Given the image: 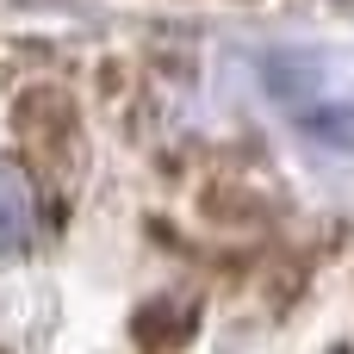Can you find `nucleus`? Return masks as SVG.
Masks as SVG:
<instances>
[{"label":"nucleus","mask_w":354,"mask_h":354,"mask_svg":"<svg viewBox=\"0 0 354 354\" xmlns=\"http://www.w3.org/2000/svg\"><path fill=\"white\" fill-rule=\"evenodd\" d=\"M193 212H199L212 230H268V224H274V199H268L255 180L224 174V168H212V174L193 180Z\"/></svg>","instance_id":"nucleus-3"},{"label":"nucleus","mask_w":354,"mask_h":354,"mask_svg":"<svg viewBox=\"0 0 354 354\" xmlns=\"http://www.w3.org/2000/svg\"><path fill=\"white\" fill-rule=\"evenodd\" d=\"M137 342L149 354L174 348V342H180V305H174V299H149V305L137 311Z\"/></svg>","instance_id":"nucleus-4"},{"label":"nucleus","mask_w":354,"mask_h":354,"mask_svg":"<svg viewBox=\"0 0 354 354\" xmlns=\"http://www.w3.org/2000/svg\"><path fill=\"white\" fill-rule=\"evenodd\" d=\"M50 205H56V199L44 193V180H31L25 162L0 156V261H12V255H25V249L44 243Z\"/></svg>","instance_id":"nucleus-2"},{"label":"nucleus","mask_w":354,"mask_h":354,"mask_svg":"<svg viewBox=\"0 0 354 354\" xmlns=\"http://www.w3.org/2000/svg\"><path fill=\"white\" fill-rule=\"evenodd\" d=\"M12 137L31 174H44V187H62L81 162V106L68 93V81H19L12 87Z\"/></svg>","instance_id":"nucleus-1"}]
</instances>
